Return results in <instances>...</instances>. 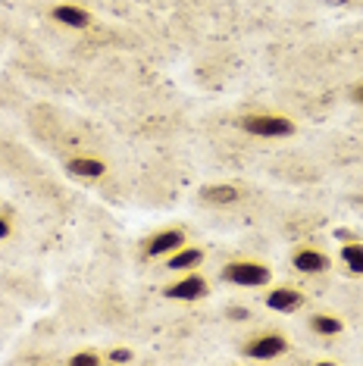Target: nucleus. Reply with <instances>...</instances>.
<instances>
[{"mask_svg": "<svg viewBox=\"0 0 363 366\" xmlns=\"http://www.w3.org/2000/svg\"><path fill=\"white\" fill-rule=\"evenodd\" d=\"M242 129L251 132V135H260V138H285V135H294V122L288 116H279V113H251V116H242Z\"/></svg>", "mask_w": 363, "mask_h": 366, "instance_id": "obj_1", "label": "nucleus"}, {"mask_svg": "<svg viewBox=\"0 0 363 366\" xmlns=\"http://www.w3.org/2000/svg\"><path fill=\"white\" fill-rule=\"evenodd\" d=\"M222 279L232 282V285H242V288H260L272 279V269L257 260H235L222 269Z\"/></svg>", "mask_w": 363, "mask_h": 366, "instance_id": "obj_2", "label": "nucleus"}, {"mask_svg": "<svg viewBox=\"0 0 363 366\" xmlns=\"http://www.w3.org/2000/svg\"><path fill=\"white\" fill-rule=\"evenodd\" d=\"M163 295L172 297V301H201V297L210 295V282L204 276H197V272H192V276H182L179 282L166 285Z\"/></svg>", "mask_w": 363, "mask_h": 366, "instance_id": "obj_3", "label": "nucleus"}, {"mask_svg": "<svg viewBox=\"0 0 363 366\" xmlns=\"http://www.w3.org/2000/svg\"><path fill=\"white\" fill-rule=\"evenodd\" d=\"M285 347H288V338H285V335L267 332V335L247 341V345H244V354H247V357H257V360H269V357L285 354Z\"/></svg>", "mask_w": 363, "mask_h": 366, "instance_id": "obj_4", "label": "nucleus"}, {"mask_svg": "<svg viewBox=\"0 0 363 366\" xmlns=\"http://www.w3.org/2000/svg\"><path fill=\"white\" fill-rule=\"evenodd\" d=\"M182 244H185V232H182V229H166V232H160V235L147 238L144 254L147 257H163L169 251H179Z\"/></svg>", "mask_w": 363, "mask_h": 366, "instance_id": "obj_5", "label": "nucleus"}, {"mask_svg": "<svg viewBox=\"0 0 363 366\" xmlns=\"http://www.w3.org/2000/svg\"><path fill=\"white\" fill-rule=\"evenodd\" d=\"M304 301H307V297H304V291H298V288H272L267 295V307H269V310H282V313L301 310Z\"/></svg>", "mask_w": 363, "mask_h": 366, "instance_id": "obj_6", "label": "nucleus"}, {"mask_svg": "<svg viewBox=\"0 0 363 366\" xmlns=\"http://www.w3.org/2000/svg\"><path fill=\"white\" fill-rule=\"evenodd\" d=\"M292 263H294V269H301V272H326L329 269V257L319 251H310V247L294 254Z\"/></svg>", "mask_w": 363, "mask_h": 366, "instance_id": "obj_7", "label": "nucleus"}, {"mask_svg": "<svg viewBox=\"0 0 363 366\" xmlns=\"http://www.w3.org/2000/svg\"><path fill=\"white\" fill-rule=\"evenodd\" d=\"M54 19L63 22V26H69V29H85V26H91V13L88 10H79V6H69V4L54 6Z\"/></svg>", "mask_w": 363, "mask_h": 366, "instance_id": "obj_8", "label": "nucleus"}, {"mask_svg": "<svg viewBox=\"0 0 363 366\" xmlns=\"http://www.w3.org/2000/svg\"><path fill=\"white\" fill-rule=\"evenodd\" d=\"M201 197L207 204H235L238 197H242V191H238L235 185H207L201 191Z\"/></svg>", "mask_w": 363, "mask_h": 366, "instance_id": "obj_9", "label": "nucleus"}, {"mask_svg": "<svg viewBox=\"0 0 363 366\" xmlns=\"http://www.w3.org/2000/svg\"><path fill=\"white\" fill-rule=\"evenodd\" d=\"M69 172L81 179H97L106 172V166L101 160H91V157H79V160H69Z\"/></svg>", "mask_w": 363, "mask_h": 366, "instance_id": "obj_10", "label": "nucleus"}, {"mask_svg": "<svg viewBox=\"0 0 363 366\" xmlns=\"http://www.w3.org/2000/svg\"><path fill=\"white\" fill-rule=\"evenodd\" d=\"M204 260V251H197V247H179V254L169 257V269H194V266H201Z\"/></svg>", "mask_w": 363, "mask_h": 366, "instance_id": "obj_11", "label": "nucleus"}, {"mask_svg": "<svg viewBox=\"0 0 363 366\" xmlns=\"http://www.w3.org/2000/svg\"><path fill=\"white\" fill-rule=\"evenodd\" d=\"M310 329L317 332V335H338V332L344 329V322L338 320V316H332V313H317L310 320Z\"/></svg>", "mask_w": 363, "mask_h": 366, "instance_id": "obj_12", "label": "nucleus"}, {"mask_svg": "<svg viewBox=\"0 0 363 366\" xmlns=\"http://www.w3.org/2000/svg\"><path fill=\"white\" fill-rule=\"evenodd\" d=\"M342 260H344V266H348L351 272L363 276V244L360 241H351V244L342 247Z\"/></svg>", "mask_w": 363, "mask_h": 366, "instance_id": "obj_13", "label": "nucleus"}, {"mask_svg": "<svg viewBox=\"0 0 363 366\" xmlns=\"http://www.w3.org/2000/svg\"><path fill=\"white\" fill-rule=\"evenodd\" d=\"M69 363H72V366H97V363H101V357H97V354H91V351H81V354L72 357Z\"/></svg>", "mask_w": 363, "mask_h": 366, "instance_id": "obj_14", "label": "nucleus"}, {"mask_svg": "<svg viewBox=\"0 0 363 366\" xmlns=\"http://www.w3.org/2000/svg\"><path fill=\"white\" fill-rule=\"evenodd\" d=\"M110 360L126 363V360H131V351H126V347H122V351H113V354H110Z\"/></svg>", "mask_w": 363, "mask_h": 366, "instance_id": "obj_15", "label": "nucleus"}, {"mask_svg": "<svg viewBox=\"0 0 363 366\" xmlns=\"http://www.w3.org/2000/svg\"><path fill=\"white\" fill-rule=\"evenodd\" d=\"M10 219H4V216H0V238H6V235H10Z\"/></svg>", "mask_w": 363, "mask_h": 366, "instance_id": "obj_16", "label": "nucleus"}, {"mask_svg": "<svg viewBox=\"0 0 363 366\" xmlns=\"http://www.w3.org/2000/svg\"><path fill=\"white\" fill-rule=\"evenodd\" d=\"M354 97H357V101L363 104V85H357V88H354Z\"/></svg>", "mask_w": 363, "mask_h": 366, "instance_id": "obj_17", "label": "nucleus"}]
</instances>
